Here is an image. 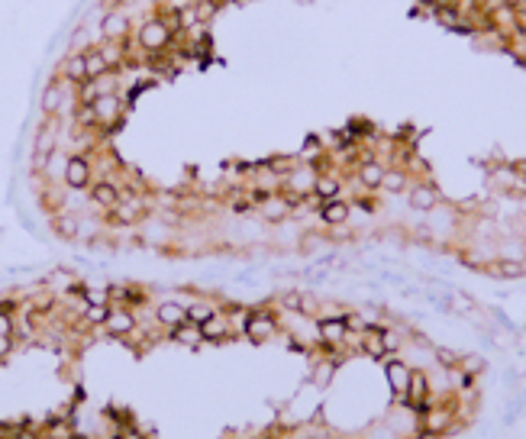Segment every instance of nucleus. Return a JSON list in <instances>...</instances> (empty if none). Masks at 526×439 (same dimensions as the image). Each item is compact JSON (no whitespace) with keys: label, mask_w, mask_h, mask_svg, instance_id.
<instances>
[{"label":"nucleus","mask_w":526,"mask_h":439,"mask_svg":"<svg viewBox=\"0 0 526 439\" xmlns=\"http://www.w3.org/2000/svg\"><path fill=\"white\" fill-rule=\"evenodd\" d=\"M317 333L326 346H342V339H346L349 329H346V320L342 317H323L317 323Z\"/></svg>","instance_id":"nucleus-7"},{"label":"nucleus","mask_w":526,"mask_h":439,"mask_svg":"<svg viewBox=\"0 0 526 439\" xmlns=\"http://www.w3.org/2000/svg\"><path fill=\"white\" fill-rule=\"evenodd\" d=\"M523 271H526V262H523Z\"/></svg>","instance_id":"nucleus-40"},{"label":"nucleus","mask_w":526,"mask_h":439,"mask_svg":"<svg viewBox=\"0 0 526 439\" xmlns=\"http://www.w3.org/2000/svg\"><path fill=\"white\" fill-rule=\"evenodd\" d=\"M85 65H87V81H100V78L110 75V62L104 58L100 49H85Z\"/></svg>","instance_id":"nucleus-13"},{"label":"nucleus","mask_w":526,"mask_h":439,"mask_svg":"<svg viewBox=\"0 0 526 439\" xmlns=\"http://www.w3.org/2000/svg\"><path fill=\"white\" fill-rule=\"evenodd\" d=\"M100 33H104L107 42H120V39H126V36H130V19H126V13H120V10H110V13H104Z\"/></svg>","instance_id":"nucleus-5"},{"label":"nucleus","mask_w":526,"mask_h":439,"mask_svg":"<svg viewBox=\"0 0 526 439\" xmlns=\"http://www.w3.org/2000/svg\"><path fill=\"white\" fill-rule=\"evenodd\" d=\"M407 204L414 207V210H420V214H430V210L439 207V191H436L432 184H417V187H410Z\"/></svg>","instance_id":"nucleus-4"},{"label":"nucleus","mask_w":526,"mask_h":439,"mask_svg":"<svg viewBox=\"0 0 526 439\" xmlns=\"http://www.w3.org/2000/svg\"><path fill=\"white\" fill-rule=\"evenodd\" d=\"M339 178L336 175H317V181H313V197H317L319 204H326V200H336L339 197Z\"/></svg>","instance_id":"nucleus-16"},{"label":"nucleus","mask_w":526,"mask_h":439,"mask_svg":"<svg viewBox=\"0 0 526 439\" xmlns=\"http://www.w3.org/2000/svg\"><path fill=\"white\" fill-rule=\"evenodd\" d=\"M110 313H113L110 304H87L85 307V323L87 327H107Z\"/></svg>","instance_id":"nucleus-23"},{"label":"nucleus","mask_w":526,"mask_h":439,"mask_svg":"<svg viewBox=\"0 0 526 439\" xmlns=\"http://www.w3.org/2000/svg\"><path fill=\"white\" fill-rule=\"evenodd\" d=\"M349 216H352V207H349L342 197L319 204V220H323L326 226H342V223H349Z\"/></svg>","instance_id":"nucleus-8"},{"label":"nucleus","mask_w":526,"mask_h":439,"mask_svg":"<svg viewBox=\"0 0 526 439\" xmlns=\"http://www.w3.org/2000/svg\"><path fill=\"white\" fill-rule=\"evenodd\" d=\"M484 368H488V362H484V355H478V352H468V355H462V359H459V372H462V375H471V378H478Z\"/></svg>","instance_id":"nucleus-26"},{"label":"nucleus","mask_w":526,"mask_h":439,"mask_svg":"<svg viewBox=\"0 0 526 439\" xmlns=\"http://www.w3.org/2000/svg\"><path fill=\"white\" fill-rule=\"evenodd\" d=\"M65 184L71 187V191H85V187L91 184V162H87L85 155H71V159H68Z\"/></svg>","instance_id":"nucleus-3"},{"label":"nucleus","mask_w":526,"mask_h":439,"mask_svg":"<svg viewBox=\"0 0 526 439\" xmlns=\"http://www.w3.org/2000/svg\"><path fill=\"white\" fill-rule=\"evenodd\" d=\"M381 336H385V346H387V352H394V349L397 346H401V339H397V333H394V329H381Z\"/></svg>","instance_id":"nucleus-33"},{"label":"nucleus","mask_w":526,"mask_h":439,"mask_svg":"<svg viewBox=\"0 0 526 439\" xmlns=\"http://www.w3.org/2000/svg\"><path fill=\"white\" fill-rule=\"evenodd\" d=\"M491 275H498V278H523V262H514V259H500V262L488 265Z\"/></svg>","instance_id":"nucleus-24"},{"label":"nucleus","mask_w":526,"mask_h":439,"mask_svg":"<svg viewBox=\"0 0 526 439\" xmlns=\"http://www.w3.org/2000/svg\"><path fill=\"white\" fill-rule=\"evenodd\" d=\"M304 439H313V436H304Z\"/></svg>","instance_id":"nucleus-39"},{"label":"nucleus","mask_w":526,"mask_h":439,"mask_svg":"<svg viewBox=\"0 0 526 439\" xmlns=\"http://www.w3.org/2000/svg\"><path fill=\"white\" fill-rule=\"evenodd\" d=\"M216 310L210 307V304H204V300H194L188 307V323H194V327H200V323H207L210 317H213Z\"/></svg>","instance_id":"nucleus-27"},{"label":"nucleus","mask_w":526,"mask_h":439,"mask_svg":"<svg viewBox=\"0 0 526 439\" xmlns=\"http://www.w3.org/2000/svg\"><path fill=\"white\" fill-rule=\"evenodd\" d=\"M55 230H58V236L75 239L78 236V216H55Z\"/></svg>","instance_id":"nucleus-28"},{"label":"nucleus","mask_w":526,"mask_h":439,"mask_svg":"<svg viewBox=\"0 0 526 439\" xmlns=\"http://www.w3.org/2000/svg\"><path fill=\"white\" fill-rule=\"evenodd\" d=\"M432 355H436V362L442 365V368H459V359L462 355L459 352H452V349H432Z\"/></svg>","instance_id":"nucleus-29"},{"label":"nucleus","mask_w":526,"mask_h":439,"mask_svg":"<svg viewBox=\"0 0 526 439\" xmlns=\"http://www.w3.org/2000/svg\"><path fill=\"white\" fill-rule=\"evenodd\" d=\"M62 75H65L71 85H85V81H87L85 55H68L65 62H62Z\"/></svg>","instance_id":"nucleus-17"},{"label":"nucleus","mask_w":526,"mask_h":439,"mask_svg":"<svg viewBox=\"0 0 526 439\" xmlns=\"http://www.w3.org/2000/svg\"><path fill=\"white\" fill-rule=\"evenodd\" d=\"M274 333H278V323H274V313H268V310H258V313L245 317V336L252 339L255 346L268 343Z\"/></svg>","instance_id":"nucleus-2"},{"label":"nucleus","mask_w":526,"mask_h":439,"mask_svg":"<svg viewBox=\"0 0 526 439\" xmlns=\"http://www.w3.org/2000/svg\"><path fill=\"white\" fill-rule=\"evenodd\" d=\"M523 36H526V33H523Z\"/></svg>","instance_id":"nucleus-42"},{"label":"nucleus","mask_w":526,"mask_h":439,"mask_svg":"<svg viewBox=\"0 0 526 439\" xmlns=\"http://www.w3.org/2000/svg\"><path fill=\"white\" fill-rule=\"evenodd\" d=\"M110 3H116V0H104V7H110Z\"/></svg>","instance_id":"nucleus-38"},{"label":"nucleus","mask_w":526,"mask_h":439,"mask_svg":"<svg viewBox=\"0 0 526 439\" xmlns=\"http://www.w3.org/2000/svg\"><path fill=\"white\" fill-rule=\"evenodd\" d=\"M62 101H65L62 87H58V85H49L46 91H42V113H46V117H55V113L62 110Z\"/></svg>","instance_id":"nucleus-22"},{"label":"nucleus","mask_w":526,"mask_h":439,"mask_svg":"<svg viewBox=\"0 0 526 439\" xmlns=\"http://www.w3.org/2000/svg\"><path fill=\"white\" fill-rule=\"evenodd\" d=\"M200 333H204V339H210V343L226 339V333H229V320L220 317V313H213L207 323H200Z\"/></svg>","instance_id":"nucleus-21"},{"label":"nucleus","mask_w":526,"mask_h":439,"mask_svg":"<svg viewBox=\"0 0 526 439\" xmlns=\"http://www.w3.org/2000/svg\"><path fill=\"white\" fill-rule=\"evenodd\" d=\"M449 307H452V310H459V313H471V310L478 307V304H475V300H471L468 294H455V298L449 300Z\"/></svg>","instance_id":"nucleus-31"},{"label":"nucleus","mask_w":526,"mask_h":439,"mask_svg":"<svg viewBox=\"0 0 526 439\" xmlns=\"http://www.w3.org/2000/svg\"><path fill=\"white\" fill-rule=\"evenodd\" d=\"M385 165L381 162H375V159H368V162H358V169H356V175H358V181H362V187H368V191H378L381 187V181H385Z\"/></svg>","instance_id":"nucleus-10"},{"label":"nucleus","mask_w":526,"mask_h":439,"mask_svg":"<svg viewBox=\"0 0 526 439\" xmlns=\"http://www.w3.org/2000/svg\"><path fill=\"white\" fill-rule=\"evenodd\" d=\"M194 7H198V23H210L216 7H220V0H200V3H194Z\"/></svg>","instance_id":"nucleus-30"},{"label":"nucleus","mask_w":526,"mask_h":439,"mask_svg":"<svg viewBox=\"0 0 526 439\" xmlns=\"http://www.w3.org/2000/svg\"><path fill=\"white\" fill-rule=\"evenodd\" d=\"M139 46L146 49V52H165V49L171 46V39H175V33H171L168 26H165V19L161 17H152L146 19L139 26Z\"/></svg>","instance_id":"nucleus-1"},{"label":"nucleus","mask_w":526,"mask_h":439,"mask_svg":"<svg viewBox=\"0 0 526 439\" xmlns=\"http://www.w3.org/2000/svg\"><path fill=\"white\" fill-rule=\"evenodd\" d=\"M385 375H387V384H391V391H394L397 397H404L407 388H410V375H414V372H410L404 362H387Z\"/></svg>","instance_id":"nucleus-11"},{"label":"nucleus","mask_w":526,"mask_h":439,"mask_svg":"<svg viewBox=\"0 0 526 439\" xmlns=\"http://www.w3.org/2000/svg\"><path fill=\"white\" fill-rule=\"evenodd\" d=\"M155 317H159L161 327H181V323H188V307H181V304H175V300H165V304H159V310H155Z\"/></svg>","instance_id":"nucleus-12"},{"label":"nucleus","mask_w":526,"mask_h":439,"mask_svg":"<svg viewBox=\"0 0 526 439\" xmlns=\"http://www.w3.org/2000/svg\"><path fill=\"white\" fill-rule=\"evenodd\" d=\"M10 333H13V320L7 313H0V336H10Z\"/></svg>","instance_id":"nucleus-35"},{"label":"nucleus","mask_w":526,"mask_h":439,"mask_svg":"<svg viewBox=\"0 0 526 439\" xmlns=\"http://www.w3.org/2000/svg\"><path fill=\"white\" fill-rule=\"evenodd\" d=\"M94 110H97V120L107 123V132H113L120 126V97H116V94H100Z\"/></svg>","instance_id":"nucleus-6"},{"label":"nucleus","mask_w":526,"mask_h":439,"mask_svg":"<svg viewBox=\"0 0 526 439\" xmlns=\"http://www.w3.org/2000/svg\"><path fill=\"white\" fill-rule=\"evenodd\" d=\"M198 23V7H184L181 10V26L188 29V26H194Z\"/></svg>","instance_id":"nucleus-32"},{"label":"nucleus","mask_w":526,"mask_h":439,"mask_svg":"<svg viewBox=\"0 0 526 439\" xmlns=\"http://www.w3.org/2000/svg\"><path fill=\"white\" fill-rule=\"evenodd\" d=\"M262 210H265V216H268V220H284V216L291 214V204H288L281 194H272L262 204Z\"/></svg>","instance_id":"nucleus-25"},{"label":"nucleus","mask_w":526,"mask_h":439,"mask_svg":"<svg viewBox=\"0 0 526 439\" xmlns=\"http://www.w3.org/2000/svg\"><path fill=\"white\" fill-rule=\"evenodd\" d=\"M116 439H123V436H116Z\"/></svg>","instance_id":"nucleus-41"},{"label":"nucleus","mask_w":526,"mask_h":439,"mask_svg":"<svg viewBox=\"0 0 526 439\" xmlns=\"http://www.w3.org/2000/svg\"><path fill=\"white\" fill-rule=\"evenodd\" d=\"M10 349H13V339H10V336H0V359H3Z\"/></svg>","instance_id":"nucleus-36"},{"label":"nucleus","mask_w":526,"mask_h":439,"mask_svg":"<svg viewBox=\"0 0 526 439\" xmlns=\"http://www.w3.org/2000/svg\"><path fill=\"white\" fill-rule=\"evenodd\" d=\"M407 184H410V178H407L404 169H387L385 181H381V191H387V194H404Z\"/></svg>","instance_id":"nucleus-19"},{"label":"nucleus","mask_w":526,"mask_h":439,"mask_svg":"<svg viewBox=\"0 0 526 439\" xmlns=\"http://www.w3.org/2000/svg\"><path fill=\"white\" fill-rule=\"evenodd\" d=\"M139 220V200H120L110 210V223H136Z\"/></svg>","instance_id":"nucleus-18"},{"label":"nucleus","mask_w":526,"mask_h":439,"mask_svg":"<svg viewBox=\"0 0 526 439\" xmlns=\"http://www.w3.org/2000/svg\"><path fill=\"white\" fill-rule=\"evenodd\" d=\"M132 329H136V320H132V313L126 307H113L110 320H107V333L110 336H130Z\"/></svg>","instance_id":"nucleus-14"},{"label":"nucleus","mask_w":526,"mask_h":439,"mask_svg":"<svg viewBox=\"0 0 526 439\" xmlns=\"http://www.w3.org/2000/svg\"><path fill=\"white\" fill-rule=\"evenodd\" d=\"M91 200H94L97 207H104V210H113V207L123 200V191L113 181H97L94 187H91Z\"/></svg>","instance_id":"nucleus-9"},{"label":"nucleus","mask_w":526,"mask_h":439,"mask_svg":"<svg viewBox=\"0 0 526 439\" xmlns=\"http://www.w3.org/2000/svg\"><path fill=\"white\" fill-rule=\"evenodd\" d=\"M87 304H110V294L107 291H87Z\"/></svg>","instance_id":"nucleus-34"},{"label":"nucleus","mask_w":526,"mask_h":439,"mask_svg":"<svg viewBox=\"0 0 526 439\" xmlns=\"http://www.w3.org/2000/svg\"><path fill=\"white\" fill-rule=\"evenodd\" d=\"M313 181H317V169H294L291 175H288V191H301V194H313Z\"/></svg>","instance_id":"nucleus-15"},{"label":"nucleus","mask_w":526,"mask_h":439,"mask_svg":"<svg viewBox=\"0 0 526 439\" xmlns=\"http://www.w3.org/2000/svg\"><path fill=\"white\" fill-rule=\"evenodd\" d=\"M171 339L175 343H181V346H198V343H204V333H200V327H194V323H181V327L171 329Z\"/></svg>","instance_id":"nucleus-20"},{"label":"nucleus","mask_w":526,"mask_h":439,"mask_svg":"<svg viewBox=\"0 0 526 439\" xmlns=\"http://www.w3.org/2000/svg\"><path fill=\"white\" fill-rule=\"evenodd\" d=\"M13 307H17V304H13V300H0V313H13Z\"/></svg>","instance_id":"nucleus-37"}]
</instances>
